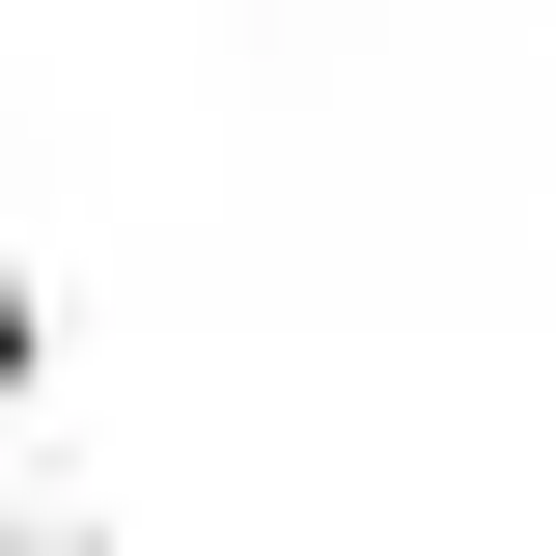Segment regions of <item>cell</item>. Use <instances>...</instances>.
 Segmentation results:
<instances>
[{
    "label": "cell",
    "instance_id": "obj_1",
    "mask_svg": "<svg viewBox=\"0 0 556 556\" xmlns=\"http://www.w3.org/2000/svg\"><path fill=\"white\" fill-rule=\"evenodd\" d=\"M28 556H84V529H28Z\"/></svg>",
    "mask_w": 556,
    "mask_h": 556
}]
</instances>
